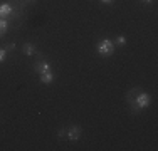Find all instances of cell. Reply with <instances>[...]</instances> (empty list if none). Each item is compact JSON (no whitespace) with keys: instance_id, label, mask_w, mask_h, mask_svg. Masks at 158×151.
<instances>
[{"instance_id":"cell-1","label":"cell","mask_w":158,"mask_h":151,"mask_svg":"<svg viewBox=\"0 0 158 151\" xmlns=\"http://www.w3.org/2000/svg\"><path fill=\"white\" fill-rule=\"evenodd\" d=\"M96 49H98V54L99 55H103V57H110L113 52H114V44H113V40H110V39H103V40L98 42Z\"/></svg>"},{"instance_id":"cell-2","label":"cell","mask_w":158,"mask_h":151,"mask_svg":"<svg viewBox=\"0 0 158 151\" xmlns=\"http://www.w3.org/2000/svg\"><path fill=\"white\" fill-rule=\"evenodd\" d=\"M135 103H136V106L140 109H145V108H148L150 103H152V97H150V94L148 92H145V91H140V92L135 96Z\"/></svg>"},{"instance_id":"cell-3","label":"cell","mask_w":158,"mask_h":151,"mask_svg":"<svg viewBox=\"0 0 158 151\" xmlns=\"http://www.w3.org/2000/svg\"><path fill=\"white\" fill-rule=\"evenodd\" d=\"M34 71H35L37 74H42V72H47V71H51V62L49 60H35L34 62Z\"/></svg>"},{"instance_id":"cell-4","label":"cell","mask_w":158,"mask_h":151,"mask_svg":"<svg viewBox=\"0 0 158 151\" xmlns=\"http://www.w3.org/2000/svg\"><path fill=\"white\" fill-rule=\"evenodd\" d=\"M81 134H82L81 128H79V126H73V128H69V129H67L66 138L69 139V141H77V139L81 138Z\"/></svg>"},{"instance_id":"cell-5","label":"cell","mask_w":158,"mask_h":151,"mask_svg":"<svg viewBox=\"0 0 158 151\" xmlns=\"http://www.w3.org/2000/svg\"><path fill=\"white\" fill-rule=\"evenodd\" d=\"M14 15V9L10 3H2L0 5V18H9Z\"/></svg>"},{"instance_id":"cell-6","label":"cell","mask_w":158,"mask_h":151,"mask_svg":"<svg viewBox=\"0 0 158 151\" xmlns=\"http://www.w3.org/2000/svg\"><path fill=\"white\" fill-rule=\"evenodd\" d=\"M39 76H40V82H42V84H51V82L54 81V77H56L52 71H47V72H42Z\"/></svg>"},{"instance_id":"cell-7","label":"cell","mask_w":158,"mask_h":151,"mask_svg":"<svg viewBox=\"0 0 158 151\" xmlns=\"http://www.w3.org/2000/svg\"><path fill=\"white\" fill-rule=\"evenodd\" d=\"M22 52H24L25 55H34V54H37V52H35V45H34V44H24Z\"/></svg>"},{"instance_id":"cell-8","label":"cell","mask_w":158,"mask_h":151,"mask_svg":"<svg viewBox=\"0 0 158 151\" xmlns=\"http://www.w3.org/2000/svg\"><path fill=\"white\" fill-rule=\"evenodd\" d=\"M9 30V20L7 18H0V37Z\"/></svg>"},{"instance_id":"cell-9","label":"cell","mask_w":158,"mask_h":151,"mask_svg":"<svg viewBox=\"0 0 158 151\" xmlns=\"http://www.w3.org/2000/svg\"><path fill=\"white\" fill-rule=\"evenodd\" d=\"M113 44H114V45H119V47H123V45L126 44V37H125V35H118V37L114 39V42H113Z\"/></svg>"},{"instance_id":"cell-10","label":"cell","mask_w":158,"mask_h":151,"mask_svg":"<svg viewBox=\"0 0 158 151\" xmlns=\"http://www.w3.org/2000/svg\"><path fill=\"white\" fill-rule=\"evenodd\" d=\"M7 54H9V52H7L3 47H0V62H3V60L7 59Z\"/></svg>"},{"instance_id":"cell-11","label":"cell","mask_w":158,"mask_h":151,"mask_svg":"<svg viewBox=\"0 0 158 151\" xmlns=\"http://www.w3.org/2000/svg\"><path fill=\"white\" fill-rule=\"evenodd\" d=\"M3 49H5L7 52H12V51H15V44H7Z\"/></svg>"},{"instance_id":"cell-12","label":"cell","mask_w":158,"mask_h":151,"mask_svg":"<svg viewBox=\"0 0 158 151\" xmlns=\"http://www.w3.org/2000/svg\"><path fill=\"white\" fill-rule=\"evenodd\" d=\"M66 133H67V129H64V128H62V129H59L57 136H59V138H66Z\"/></svg>"},{"instance_id":"cell-13","label":"cell","mask_w":158,"mask_h":151,"mask_svg":"<svg viewBox=\"0 0 158 151\" xmlns=\"http://www.w3.org/2000/svg\"><path fill=\"white\" fill-rule=\"evenodd\" d=\"M101 3H103V5H111L113 2H114V0H99Z\"/></svg>"},{"instance_id":"cell-14","label":"cell","mask_w":158,"mask_h":151,"mask_svg":"<svg viewBox=\"0 0 158 151\" xmlns=\"http://www.w3.org/2000/svg\"><path fill=\"white\" fill-rule=\"evenodd\" d=\"M152 2H153V0H141L143 5H148V3H152Z\"/></svg>"},{"instance_id":"cell-15","label":"cell","mask_w":158,"mask_h":151,"mask_svg":"<svg viewBox=\"0 0 158 151\" xmlns=\"http://www.w3.org/2000/svg\"><path fill=\"white\" fill-rule=\"evenodd\" d=\"M24 2H35V0H24Z\"/></svg>"}]
</instances>
